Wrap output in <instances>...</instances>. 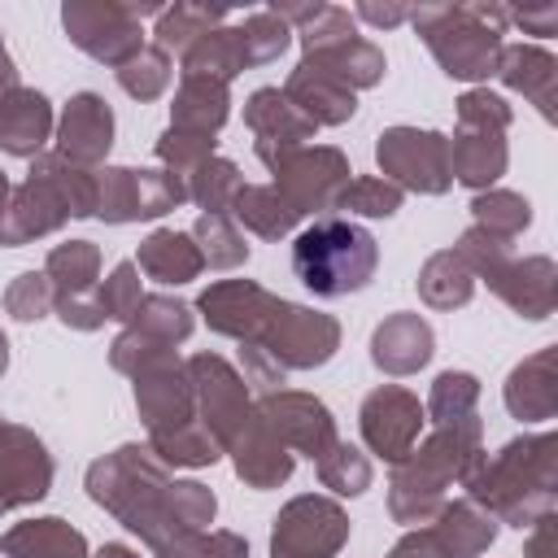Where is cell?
<instances>
[{
  "instance_id": "6da1fadb",
  "label": "cell",
  "mask_w": 558,
  "mask_h": 558,
  "mask_svg": "<svg viewBox=\"0 0 558 558\" xmlns=\"http://www.w3.org/2000/svg\"><path fill=\"white\" fill-rule=\"evenodd\" d=\"M83 488L153 554H161L179 536L205 532L218 514L214 488L201 480H174L148 445H118L113 453L96 458L83 475Z\"/></svg>"
},
{
  "instance_id": "7a4b0ae2",
  "label": "cell",
  "mask_w": 558,
  "mask_h": 558,
  "mask_svg": "<svg viewBox=\"0 0 558 558\" xmlns=\"http://www.w3.org/2000/svg\"><path fill=\"white\" fill-rule=\"evenodd\" d=\"M209 331L262 349L283 375L318 371L340 349V323L314 305L283 301L253 279H218L192 305Z\"/></svg>"
},
{
  "instance_id": "3957f363",
  "label": "cell",
  "mask_w": 558,
  "mask_h": 558,
  "mask_svg": "<svg viewBox=\"0 0 558 558\" xmlns=\"http://www.w3.org/2000/svg\"><path fill=\"white\" fill-rule=\"evenodd\" d=\"M109 366L131 379L135 410H140V423L148 432V449L166 466H192L196 471V466H214L222 458L218 440L196 418L187 362L179 357L174 344L122 327L109 344Z\"/></svg>"
},
{
  "instance_id": "277c9868",
  "label": "cell",
  "mask_w": 558,
  "mask_h": 558,
  "mask_svg": "<svg viewBox=\"0 0 558 558\" xmlns=\"http://www.w3.org/2000/svg\"><path fill=\"white\" fill-rule=\"evenodd\" d=\"M466 501L510 527H532L558 506V436L527 432L506 440L497 453H480V462L462 475Z\"/></svg>"
},
{
  "instance_id": "5b68a950",
  "label": "cell",
  "mask_w": 558,
  "mask_h": 558,
  "mask_svg": "<svg viewBox=\"0 0 558 558\" xmlns=\"http://www.w3.org/2000/svg\"><path fill=\"white\" fill-rule=\"evenodd\" d=\"M484 453V423L466 427H432L401 462H392L388 475V514L405 527H427L440 506L449 501V484H462V475Z\"/></svg>"
},
{
  "instance_id": "8992f818",
  "label": "cell",
  "mask_w": 558,
  "mask_h": 558,
  "mask_svg": "<svg viewBox=\"0 0 558 558\" xmlns=\"http://www.w3.org/2000/svg\"><path fill=\"white\" fill-rule=\"evenodd\" d=\"M70 218H96V170H83L61 153H39L31 174L9 196L0 244L22 248L61 231Z\"/></svg>"
},
{
  "instance_id": "52a82bcc",
  "label": "cell",
  "mask_w": 558,
  "mask_h": 558,
  "mask_svg": "<svg viewBox=\"0 0 558 558\" xmlns=\"http://www.w3.org/2000/svg\"><path fill=\"white\" fill-rule=\"evenodd\" d=\"M410 26L418 31V39L427 44V52L436 57V65L449 78L484 83L497 70V57H501V44H506L501 35L510 26V9L488 4V0L418 4V9H410Z\"/></svg>"
},
{
  "instance_id": "ba28073f",
  "label": "cell",
  "mask_w": 558,
  "mask_h": 558,
  "mask_svg": "<svg viewBox=\"0 0 558 558\" xmlns=\"http://www.w3.org/2000/svg\"><path fill=\"white\" fill-rule=\"evenodd\" d=\"M375 270H379V244L353 218L323 214L292 240V275L323 301L371 288Z\"/></svg>"
},
{
  "instance_id": "9c48e42d",
  "label": "cell",
  "mask_w": 558,
  "mask_h": 558,
  "mask_svg": "<svg viewBox=\"0 0 558 558\" xmlns=\"http://www.w3.org/2000/svg\"><path fill=\"white\" fill-rule=\"evenodd\" d=\"M453 253L466 262V270L475 279L488 283L493 296H501L514 314L532 318V323H545L558 305V266L554 257L536 253V257H514L506 240L480 231V227H466L453 244Z\"/></svg>"
},
{
  "instance_id": "30bf717a",
  "label": "cell",
  "mask_w": 558,
  "mask_h": 558,
  "mask_svg": "<svg viewBox=\"0 0 558 558\" xmlns=\"http://www.w3.org/2000/svg\"><path fill=\"white\" fill-rule=\"evenodd\" d=\"M292 35H301V61H310L327 78L344 83L349 92L375 87L384 78V70H388L384 48L362 39L353 13L340 9V4H318L314 17L301 31H292Z\"/></svg>"
},
{
  "instance_id": "8fae6325",
  "label": "cell",
  "mask_w": 558,
  "mask_h": 558,
  "mask_svg": "<svg viewBox=\"0 0 558 558\" xmlns=\"http://www.w3.org/2000/svg\"><path fill=\"white\" fill-rule=\"evenodd\" d=\"M187 201L183 179L161 166H100L96 170V218L109 227L166 218Z\"/></svg>"
},
{
  "instance_id": "7c38bea8",
  "label": "cell",
  "mask_w": 558,
  "mask_h": 558,
  "mask_svg": "<svg viewBox=\"0 0 558 558\" xmlns=\"http://www.w3.org/2000/svg\"><path fill=\"white\" fill-rule=\"evenodd\" d=\"M375 166L401 192L445 196L453 187L449 135H440L432 126H384L375 140Z\"/></svg>"
},
{
  "instance_id": "4fadbf2b",
  "label": "cell",
  "mask_w": 558,
  "mask_h": 558,
  "mask_svg": "<svg viewBox=\"0 0 558 558\" xmlns=\"http://www.w3.org/2000/svg\"><path fill=\"white\" fill-rule=\"evenodd\" d=\"M266 170L275 174V192L288 201V209L296 218H323L327 209H336V196L353 174L349 157L336 144L292 148V153L275 157Z\"/></svg>"
},
{
  "instance_id": "5bb4252c",
  "label": "cell",
  "mask_w": 558,
  "mask_h": 558,
  "mask_svg": "<svg viewBox=\"0 0 558 558\" xmlns=\"http://www.w3.org/2000/svg\"><path fill=\"white\" fill-rule=\"evenodd\" d=\"M61 26L78 52L113 70L144 48V22L135 13V0H65Z\"/></svg>"
},
{
  "instance_id": "9a60e30c",
  "label": "cell",
  "mask_w": 558,
  "mask_h": 558,
  "mask_svg": "<svg viewBox=\"0 0 558 558\" xmlns=\"http://www.w3.org/2000/svg\"><path fill=\"white\" fill-rule=\"evenodd\" d=\"M183 362H187V379H192V397H196V418L227 453V445L240 436V427L257 414V397L244 384V375L218 353H192Z\"/></svg>"
},
{
  "instance_id": "2e32d148",
  "label": "cell",
  "mask_w": 558,
  "mask_h": 558,
  "mask_svg": "<svg viewBox=\"0 0 558 558\" xmlns=\"http://www.w3.org/2000/svg\"><path fill=\"white\" fill-rule=\"evenodd\" d=\"M349 545V514L336 497L301 493L270 523V558H336Z\"/></svg>"
},
{
  "instance_id": "e0dca14e",
  "label": "cell",
  "mask_w": 558,
  "mask_h": 558,
  "mask_svg": "<svg viewBox=\"0 0 558 558\" xmlns=\"http://www.w3.org/2000/svg\"><path fill=\"white\" fill-rule=\"evenodd\" d=\"M423 423H427V414H423L418 392H410L401 384H379L357 405V432H362L366 449L384 462H401L418 445Z\"/></svg>"
},
{
  "instance_id": "ac0fdd59",
  "label": "cell",
  "mask_w": 558,
  "mask_h": 558,
  "mask_svg": "<svg viewBox=\"0 0 558 558\" xmlns=\"http://www.w3.org/2000/svg\"><path fill=\"white\" fill-rule=\"evenodd\" d=\"M257 414L266 418V427L288 445V453H305L310 462H318L336 440V414L327 410V401H318L314 392L301 388H275L257 397Z\"/></svg>"
},
{
  "instance_id": "d6986e66",
  "label": "cell",
  "mask_w": 558,
  "mask_h": 558,
  "mask_svg": "<svg viewBox=\"0 0 558 558\" xmlns=\"http://www.w3.org/2000/svg\"><path fill=\"white\" fill-rule=\"evenodd\" d=\"M52 475H57V462L48 445L31 427L0 414V514L44 501L52 488Z\"/></svg>"
},
{
  "instance_id": "ffe728a7",
  "label": "cell",
  "mask_w": 558,
  "mask_h": 558,
  "mask_svg": "<svg viewBox=\"0 0 558 558\" xmlns=\"http://www.w3.org/2000/svg\"><path fill=\"white\" fill-rule=\"evenodd\" d=\"M244 126L253 131V153L262 166H270L275 157L305 148L314 140V122L283 96V87H257L244 100Z\"/></svg>"
},
{
  "instance_id": "44dd1931",
  "label": "cell",
  "mask_w": 558,
  "mask_h": 558,
  "mask_svg": "<svg viewBox=\"0 0 558 558\" xmlns=\"http://www.w3.org/2000/svg\"><path fill=\"white\" fill-rule=\"evenodd\" d=\"M113 148V109L100 92H74L57 118V153L83 170H100Z\"/></svg>"
},
{
  "instance_id": "7402d4cb",
  "label": "cell",
  "mask_w": 558,
  "mask_h": 558,
  "mask_svg": "<svg viewBox=\"0 0 558 558\" xmlns=\"http://www.w3.org/2000/svg\"><path fill=\"white\" fill-rule=\"evenodd\" d=\"M501 401L519 423H549L558 414V349L545 344L510 366Z\"/></svg>"
},
{
  "instance_id": "603a6c76",
  "label": "cell",
  "mask_w": 558,
  "mask_h": 558,
  "mask_svg": "<svg viewBox=\"0 0 558 558\" xmlns=\"http://www.w3.org/2000/svg\"><path fill=\"white\" fill-rule=\"evenodd\" d=\"M227 458H231L240 484H244V488H257V493L288 484V480H292V466H296V458H292L288 445L266 427L262 414H253V418L240 427V436L227 445Z\"/></svg>"
},
{
  "instance_id": "cb8c5ba5",
  "label": "cell",
  "mask_w": 558,
  "mask_h": 558,
  "mask_svg": "<svg viewBox=\"0 0 558 558\" xmlns=\"http://www.w3.org/2000/svg\"><path fill=\"white\" fill-rule=\"evenodd\" d=\"M436 353V331L423 314H388L375 331H371V362L384 375H414L432 362Z\"/></svg>"
},
{
  "instance_id": "d4e9b609",
  "label": "cell",
  "mask_w": 558,
  "mask_h": 558,
  "mask_svg": "<svg viewBox=\"0 0 558 558\" xmlns=\"http://www.w3.org/2000/svg\"><path fill=\"white\" fill-rule=\"evenodd\" d=\"M493 78H501V87L519 92L523 100L536 105V113L545 122H554V100H558V61L549 48L541 44H501L497 70Z\"/></svg>"
},
{
  "instance_id": "484cf974",
  "label": "cell",
  "mask_w": 558,
  "mask_h": 558,
  "mask_svg": "<svg viewBox=\"0 0 558 558\" xmlns=\"http://www.w3.org/2000/svg\"><path fill=\"white\" fill-rule=\"evenodd\" d=\"M57 131V118H52V100L35 87H13L4 100H0V153L9 157H39L44 144L52 140Z\"/></svg>"
},
{
  "instance_id": "4316f807",
  "label": "cell",
  "mask_w": 558,
  "mask_h": 558,
  "mask_svg": "<svg viewBox=\"0 0 558 558\" xmlns=\"http://www.w3.org/2000/svg\"><path fill=\"white\" fill-rule=\"evenodd\" d=\"M510 166V148L506 135L497 131H475V126H458L449 140V174L471 187V192H488L497 187V179Z\"/></svg>"
},
{
  "instance_id": "83f0119b",
  "label": "cell",
  "mask_w": 558,
  "mask_h": 558,
  "mask_svg": "<svg viewBox=\"0 0 558 558\" xmlns=\"http://www.w3.org/2000/svg\"><path fill=\"white\" fill-rule=\"evenodd\" d=\"M283 96L314 122V126H344L357 113V92H349L344 83L327 78L323 70H314L310 61H296V70L283 83Z\"/></svg>"
},
{
  "instance_id": "f1b7e54d",
  "label": "cell",
  "mask_w": 558,
  "mask_h": 558,
  "mask_svg": "<svg viewBox=\"0 0 558 558\" xmlns=\"http://www.w3.org/2000/svg\"><path fill=\"white\" fill-rule=\"evenodd\" d=\"M0 558H92V549L74 523L44 514V519H22L9 532H0Z\"/></svg>"
},
{
  "instance_id": "f546056e",
  "label": "cell",
  "mask_w": 558,
  "mask_h": 558,
  "mask_svg": "<svg viewBox=\"0 0 558 558\" xmlns=\"http://www.w3.org/2000/svg\"><path fill=\"white\" fill-rule=\"evenodd\" d=\"M231 118V87L218 78L201 74H179L174 105H170V126L196 131V135H218Z\"/></svg>"
},
{
  "instance_id": "4dcf8cb0",
  "label": "cell",
  "mask_w": 558,
  "mask_h": 558,
  "mask_svg": "<svg viewBox=\"0 0 558 558\" xmlns=\"http://www.w3.org/2000/svg\"><path fill=\"white\" fill-rule=\"evenodd\" d=\"M135 266H140V270H144L148 279L166 283V288L192 283V279H196V275L205 270V262H201V248H196V240H192L187 231H174V227H157V231H148V235L140 240Z\"/></svg>"
},
{
  "instance_id": "1f68e13d",
  "label": "cell",
  "mask_w": 558,
  "mask_h": 558,
  "mask_svg": "<svg viewBox=\"0 0 558 558\" xmlns=\"http://www.w3.org/2000/svg\"><path fill=\"white\" fill-rule=\"evenodd\" d=\"M432 527V536L440 541V549H445V558H480V554H488L493 549V541H497V519L493 514H484L475 501H445L440 506V514L427 523Z\"/></svg>"
},
{
  "instance_id": "d6a6232c",
  "label": "cell",
  "mask_w": 558,
  "mask_h": 558,
  "mask_svg": "<svg viewBox=\"0 0 558 558\" xmlns=\"http://www.w3.org/2000/svg\"><path fill=\"white\" fill-rule=\"evenodd\" d=\"M179 74H201V78H218L231 87L235 74L248 70V52H244V35L235 22H222L214 26L209 35H201L183 57H179Z\"/></svg>"
},
{
  "instance_id": "836d02e7",
  "label": "cell",
  "mask_w": 558,
  "mask_h": 558,
  "mask_svg": "<svg viewBox=\"0 0 558 558\" xmlns=\"http://www.w3.org/2000/svg\"><path fill=\"white\" fill-rule=\"evenodd\" d=\"M235 218V227L253 231L257 240H288L296 231V214L288 209V201L275 192V183H244L227 209Z\"/></svg>"
},
{
  "instance_id": "e575fe53",
  "label": "cell",
  "mask_w": 558,
  "mask_h": 558,
  "mask_svg": "<svg viewBox=\"0 0 558 558\" xmlns=\"http://www.w3.org/2000/svg\"><path fill=\"white\" fill-rule=\"evenodd\" d=\"M414 288H418V301L427 310H445L449 314V310H462L475 296V275L466 270V262L453 248H440L418 266Z\"/></svg>"
},
{
  "instance_id": "d590c367",
  "label": "cell",
  "mask_w": 558,
  "mask_h": 558,
  "mask_svg": "<svg viewBox=\"0 0 558 558\" xmlns=\"http://www.w3.org/2000/svg\"><path fill=\"white\" fill-rule=\"evenodd\" d=\"M231 17L227 4H196V0H179V4H166L157 13V26H153V44L170 57V52H187L201 35H209L214 26H222Z\"/></svg>"
},
{
  "instance_id": "8d00e7d4",
  "label": "cell",
  "mask_w": 558,
  "mask_h": 558,
  "mask_svg": "<svg viewBox=\"0 0 558 558\" xmlns=\"http://www.w3.org/2000/svg\"><path fill=\"white\" fill-rule=\"evenodd\" d=\"M44 275L57 296H92L100 279V244L92 240H65L48 248Z\"/></svg>"
},
{
  "instance_id": "74e56055",
  "label": "cell",
  "mask_w": 558,
  "mask_h": 558,
  "mask_svg": "<svg viewBox=\"0 0 558 558\" xmlns=\"http://www.w3.org/2000/svg\"><path fill=\"white\" fill-rule=\"evenodd\" d=\"M423 414L436 427H466L480 423V379L471 371H440L423 401Z\"/></svg>"
},
{
  "instance_id": "f35d334b",
  "label": "cell",
  "mask_w": 558,
  "mask_h": 558,
  "mask_svg": "<svg viewBox=\"0 0 558 558\" xmlns=\"http://www.w3.org/2000/svg\"><path fill=\"white\" fill-rule=\"evenodd\" d=\"M466 209H471V227H480V231H488V235H497V240H506V244H514V240L532 227V205H527V196H519V192H510V187L475 192Z\"/></svg>"
},
{
  "instance_id": "ab89813d",
  "label": "cell",
  "mask_w": 558,
  "mask_h": 558,
  "mask_svg": "<svg viewBox=\"0 0 558 558\" xmlns=\"http://www.w3.org/2000/svg\"><path fill=\"white\" fill-rule=\"evenodd\" d=\"M240 187H244L240 166L231 157H218V153L183 174V192H187L192 205H201V214H227Z\"/></svg>"
},
{
  "instance_id": "60d3db41",
  "label": "cell",
  "mask_w": 558,
  "mask_h": 558,
  "mask_svg": "<svg viewBox=\"0 0 558 558\" xmlns=\"http://www.w3.org/2000/svg\"><path fill=\"white\" fill-rule=\"evenodd\" d=\"M126 327H131V331H140V336L166 340V344H183V340L192 336V327H196V310H192L187 301H179V296L144 292L140 310L131 314V323H126Z\"/></svg>"
},
{
  "instance_id": "b9f144b4",
  "label": "cell",
  "mask_w": 558,
  "mask_h": 558,
  "mask_svg": "<svg viewBox=\"0 0 558 558\" xmlns=\"http://www.w3.org/2000/svg\"><path fill=\"white\" fill-rule=\"evenodd\" d=\"M201 248V262L209 270H235L248 262V244H244V231L235 227L231 214H201L187 231Z\"/></svg>"
},
{
  "instance_id": "7bdbcfd3",
  "label": "cell",
  "mask_w": 558,
  "mask_h": 558,
  "mask_svg": "<svg viewBox=\"0 0 558 558\" xmlns=\"http://www.w3.org/2000/svg\"><path fill=\"white\" fill-rule=\"evenodd\" d=\"M314 471H318V484L331 488V497H362V493L371 488V480H375L371 458H366L357 445H349V440H336V445L314 462Z\"/></svg>"
},
{
  "instance_id": "ee69618b",
  "label": "cell",
  "mask_w": 558,
  "mask_h": 558,
  "mask_svg": "<svg viewBox=\"0 0 558 558\" xmlns=\"http://www.w3.org/2000/svg\"><path fill=\"white\" fill-rule=\"evenodd\" d=\"M113 74H118V87H122L131 100L148 105V100H157V96L170 87L174 65H170V57H166L157 44H144V48H140L131 61H122Z\"/></svg>"
},
{
  "instance_id": "f6af8a7d",
  "label": "cell",
  "mask_w": 558,
  "mask_h": 558,
  "mask_svg": "<svg viewBox=\"0 0 558 558\" xmlns=\"http://www.w3.org/2000/svg\"><path fill=\"white\" fill-rule=\"evenodd\" d=\"M401 201H405V192L392 187L388 179H379V174H357V179H349V183L340 187L336 209H344L340 218H392V214L401 209Z\"/></svg>"
},
{
  "instance_id": "bcb514c9",
  "label": "cell",
  "mask_w": 558,
  "mask_h": 558,
  "mask_svg": "<svg viewBox=\"0 0 558 558\" xmlns=\"http://www.w3.org/2000/svg\"><path fill=\"white\" fill-rule=\"evenodd\" d=\"M235 26H240V35H244L248 70H253V65H270V61H279V57L288 52V44H292V26L279 22L270 9H253V13H244Z\"/></svg>"
},
{
  "instance_id": "7dc6e473",
  "label": "cell",
  "mask_w": 558,
  "mask_h": 558,
  "mask_svg": "<svg viewBox=\"0 0 558 558\" xmlns=\"http://www.w3.org/2000/svg\"><path fill=\"white\" fill-rule=\"evenodd\" d=\"M161 170H170L174 179H183L187 170H196L201 161H209L218 153V135H196V131H179V126H166L153 144Z\"/></svg>"
},
{
  "instance_id": "c3c4849f",
  "label": "cell",
  "mask_w": 558,
  "mask_h": 558,
  "mask_svg": "<svg viewBox=\"0 0 558 558\" xmlns=\"http://www.w3.org/2000/svg\"><path fill=\"white\" fill-rule=\"evenodd\" d=\"M0 301H4V314H9V318H17V323H39V318L52 314L57 292H52V283H48L44 270H22V275L9 279V288H4Z\"/></svg>"
},
{
  "instance_id": "681fc988",
  "label": "cell",
  "mask_w": 558,
  "mask_h": 558,
  "mask_svg": "<svg viewBox=\"0 0 558 558\" xmlns=\"http://www.w3.org/2000/svg\"><path fill=\"white\" fill-rule=\"evenodd\" d=\"M96 301H100V314L113 318V323H131V314L140 310L144 292H140V266L135 262H118L109 270V279L96 288Z\"/></svg>"
},
{
  "instance_id": "f907efd6",
  "label": "cell",
  "mask_w": 558,
  "mask_h": 558,
  "mask_svg": "<svg viewBox=\"0 0 558 558\" xmlns=\"http://www.w3.org/2000/svg\"><path fill=\"white\" fill-rule=\"evenodd\" d=\"M157 558H248V541L231 527H205L192 536H179L174 545H166Z\"/></svg>"
},
{
  "instance_id": "816d5d0a",
  "label": "cell",
  "mask_w": 558,
  "mask_h": 558,
  "mask_svg": "<svg viewBox=\"0 0 558 558\" xmlns=\"http://www.w3.org/2000/svg\"><path fill=\"white\" fill-rule=\"evenodd\" d=\"M514 122V109L506 105V96L488 92V87H471L458 96V126H475V131H497L506 135Z\"/></svg>"
},
{
  "instance_id": "f5cc1de1",
  "label": "cell",
  "mask_w": 558,
  "mask_h": 558,
  "mask_svg": "<svg viewBox=\"0 0 558 558\" xmlns=\"http://www.w3.org/2000/svg\"><path fill=\"white\" fill-rule=\"evenodd\" d=\"M52 314H57L70 331H96V327H105V314H100L96 292H92V296H57Z\"/></svg>"
},
{
  "instance_id": "db71d44e",
  "label": "cell",
  "mask_w": 558,
  "mask_h": 558,
  "mask_svg": "<svg viewBox=\"0 0 558 558\" xmlns=\"http://www.w3.org/2000/svg\"><path fill=\"white\" fill-rule=\"evenodd\" d=\"M510 22L523 31V35H558V4L545 0V4H523V9H510Z\"/></svg>"
},
{
  "instance_id": "11a10c76",
  "label": "cell",
  "mask_w": 558,
  "mask_h": 558,
  "mask_svg": "<svg viewBox=\"0 0 558 558\" xmlns=\"http://www.w3.org/2000/svg\"><path fill=\"white\" fill-rule=\"evenodd\" d=\"M353 22H371V26H379V31H392V26L410 22V4H397V0H384V4L362 0V4L353 9Z\"/></svg>"
},
{
  "instance_id": "9f6ffc18",
  "label": "cell",
  "mask_w": 558,
  "mask_h": 558,
  "mask_svg": "<svg viewBox=\"0 0 558 558\" xmlns=\"http://www.w3.org/2000/svg\"><path fill=\"white\" fill-rule=\"evenodd\" d=\"M384 558H445V549H440V541L432 536V527H410Z\"/></svg>"
},
{
  "instance_id": "6f0895ef",
  "label": "cell",
  "mask_w": 558,
  "mask_h": 558,
  "mask_svg": "<svg viewBox=\"0 0 558 558\" xmlns=\"http://www.w3.org/2000/svg\"><path fill=\"white\" fill-rule=\"evenodd\" d=\"M549 545H554V514H545V519L532 523V536H527L523 554H527V558H554Z\"/></svg>"
},
{
  "instance_id": "680465c9",
  "label": "cell",
  "mask_w": 558,
  "mask_h": 558,
  "mask_svg": "<svg viewBox=\"0 0 558 558\" xmlns=\"http://www.w3.org/2000/svg\"><path fill=\"white\" fill-rule=\"evenodd\" d=\"M92 558H140V554H135L131 545H122V541H105V545H100Z\"/></svg>"
},
{
  "instance_id": "91938a15",
  "label": "cell",
  "mask_w": 558,
  "mask_h": 558,
  "mask_svg": "<svg viewBox=\"0 0 558 558\" xmlns=\"http://www.w3.org/2000/svg\"><path fill=\"white\" fill-rule=\"evenodd\" d=\"M13 87H17V65H13V57H9V61H0V100H4Z\"/></svg>"
},
{
  "instance_id": "94428289",
  "label": "cell",
  "mask_w": 558,
  "mask_h": 558,
  "mask_svg": "<svg viewBox=\"0 0 558 558\" xmlns=\"http://www.w3.org/2000/svg\"><path fill=\"white\" fill-rule=\"evenodd\" d=\"M9 196H13V187H9V179L0 170V227H4V214H9Z\"/></svg>"
},
{
  "instance_id": "6125c7cd",
  "label": "cell",
  "mask_w": 558,
  "mask_h": 558,
  "mask_svg": "<svg viewBox=\"0 0 558 558\" xmlns=\"http://www.w3.org/2000/svg\"><path fill=\"white\" fill-rule=\"evenodd\" d=\"M4 371H9V336L0 331V375H4Z\"/></svg>"
},
{
  "instance_id": "be15d7a7",
  "label": "cell",
  "mask_w": 558,
  "mask_h": 558,
  "mask_svg": "<svg viewBox=\"0 0 558 558\" xmlns=\"http://www.w3.org/2000/svg\"><path fill=\"white\" fill-rule=\"evenodd\" d=\"M0 61H9V48H4V31H0Z\"/></svg>"
}]
</instances>
